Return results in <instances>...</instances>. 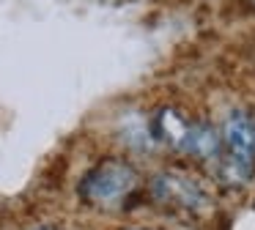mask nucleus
<instances>
[{
  "label": "nucleus",
  "instance_id": "6",
  "mask_svg": "<svg viewBox=\"0 0 255 230\" xmlns=\"http://www.w3.org/2000/svg\"><path fill=\"white\" fill-rule=\"evenodd\" d=\"M129 230H143V228H129Z\"/></svg>",
  "mask_w": 255,
  "mask_h": 230
},
{
  "label": "nucleus",
  "instance_id": "3",
  "mask_svg": "<svg viewBox=\"0 0 255 230\" xmlns=\"http://www.w3.org/2000/svg\"><path fill=\"white\" fill-rule=\"evenodd\" d=\"M151 192H154L156 200L167 203V206H178V208H200L206 203V195L200 192V186L176 173L156 175L151 181Z\"/></svg>",
  "mask_w": 255,
  "mask_h": 230
},
{
  "label": "nucleus",
  "instance_id": "5",
  "mask_svg": "<svg viewBox=\"0 0 255 230\" xmlns=\"http://www.w3.org/2000/svg\"><path fill=\"white\" fill-rule=\"evenodd\" d=\"M159 126L165 129V134L170 137L173 142H178V145H181L184 134H187V129H189L187 120H181L176 113H173V110H165V113L159 115Z\"/></svg>",
  "mask_w": 255,
  "mask_h": 230
},
{
  "label": "nucleus",
  "instance_id": "2",
  "mask_svg": "<svg viewBox=\"0 0 255 230\" xmlns=\"http://www.w3.org/2000/svg\"><path fill=\"white\" fill-rule=\"evenodd\" d=\"M225 145H228V164L225 170L239 178L253 175L255 159V126L244 113H231L225 120Z\"/></svg>",
  "mask_w": 255,
  "mask_h": 230
},
{
  "label": "nucleus",
  "instance_id": "7",
  "mask_svg": "<svg viewBox=\"0 0 255 230\" xmlns=\"http://www.w3.org/2000/svg\"><path fill=\"white\" fill-rule=\"evenodd\" d=\"M41 230H50V228H41Z\"/></svg>",
  "mask_w": 255,
  "mask_h": 230
},
{
  "label": "nucleus",
  "instance_id": "1",
  "mask_svg": "<svg viewBox=\"0 0 255 230\" xmlns=\"http://www.w3.org/2000/svg\"><path fill=\"white\" fill-rule=\"evenodd\" d=\"M137 184V173L127 162H105L96 170H91L83 181L85 200L99 203V206H113L124 200Z\"/></svg>",
  "mask_w": 255,
  "mask_h": 230
},
{
  "label": "nucleus",
  "instance_id": "4",
  "mask_svg": "<svg viewBox=\"0 0 255 230\" xmlns=\"http://www.w3.org/2000/svg\"><path fill=\"white\" fill-rule=\"evenodd\" d=\"M181 148L200 159H211L220 153V140H217V131L206 123H198V126H189L187 134L181 140Z\"/></svg>",
  "mask_w": 255,
  "mask_h": 230
}]
</instances>
